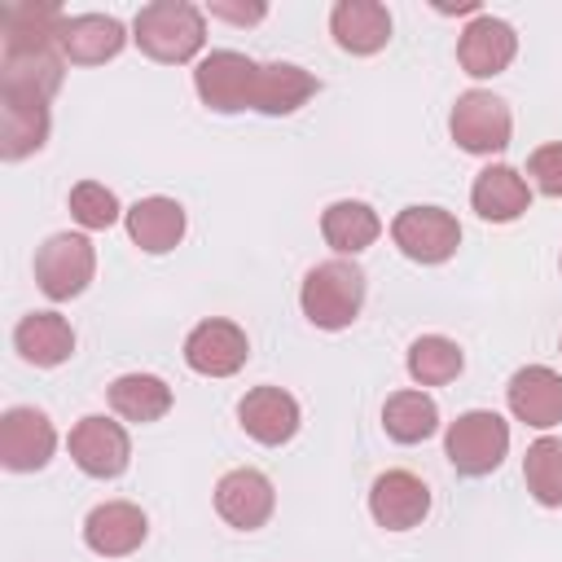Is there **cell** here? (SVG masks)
I'll return each instance as SVG.
<instances>
[{
	"mask_svg": "<svg viewBox=\"0 0 562 562\" xmlns=\"http://www.w3.org/2000/svg\"><path fill=\"white\" fill-rule=\"evenodd\" d=\"M132 40L154 61H167V66L193 61L206 44V13L189 0H154L136 13Z\"/></svg>",
	"mask_w": 562,
	"mask_h": 562,
	"instance_id": "cell-1",
	"label": "cell"
},
{
	"mask_svg": "<svg viewBox=\"0 0 562 562\" xmlns=\"http://www.w3.org/2000/svg\"><path fill=\"white\" fill-rule=\"evenodd\" d=\"M299 303L316 329H347L364 307V272L356 259H325L303 277Z\"/></svg>",
	"mask_w": 562,
	"mask_h": 562,
	"instance_id": "cell-2",
	"label": "cell"
},
{
	"mask_svg": "<svg viewBox=\"0 0 562 562\" xmlns=\"http://www.w3.org/2000/svg\"><path fill=\"white\" fill-rule=\"evenodd\" d=\"M505 452H509V422L492 408L461 413L443 435V457L452 461L457 474H470V479L492 474L505 461Z\"/></svg>",
	"mask_w": 562,
	"mask_h": 562,
	"instance_id": "cell-3",
	"label": "cell"
},
{
	"mask_svg": "<svg viewBox=\"0 0 562 562\" xmlns=\"http://www.w3.org/2000/svg\"><path fill=\"white\" fill-rule=\"evenodd\" d=\"M193 88L206 110L215 114H237L255 110V88H259V61H250L237 48H215L193 66Z\"/></svg>",
	"mask_w": 562,
	"mask_h": 562,
	"instance_id": "cell-4",
	"label": "cell"
},
{
	"mask_svg": "<svg viewBox=\"0 0 562 562\" xmlns=\"http://www.w3.org/2000/svg\"><path fill=\"white\" fill-rule=\"evenodd\" d=\"M448 132L452 140L465 149V154H479V158H492L509 145L514 136V114L509 105L496 97V92H483V88H470L457 97L452 114H448Z\"/></svg>",
	"mask_w": 562,
	"mask_h": 562,
	"instance_id": "cell-5",
	"label": "cell"
},
{
	"mask_svg": "<svg viewBox=\"0 0 562 562\" xmlns=\"http://www.w3.org/2000/svg\"><path fill=\"white\" fill-rule=\"evenodd\" d=\"M92 272H97V250L83 233H53L35 250V281L53 303H66V299L83 294Z\"/></svg>",
	"mask_w": 562,
	"mask_h": 562,
	"instance_id": "cell-6",
	"label": "cell"
},
{
	"mask_svg": "<svg viewBox=\"0 0 562 562\" xmlns=\"http://www.w3.org/2000/svg\"><path fill=\"white\" fill-rule=\"evenodd\" d=\"M391 241L413 259V263H443L461 246V224L443 206H404L391 220Z\"/></svg>",
	"mask_w": 562,
	"mask_h": 562,
	"instance_id": "cell-7",
	"label": "cell"
},
{
	"mask_svg": "<svg viewBox=\"0 0 562 562\" xmlns=\"http://www.w3.org/2000/svg\"><path fill=\"white\" fill-rule=\"evenodd\" d=\"M53 127L48 97L35 88H0V158L22 162L26 154L44 149Z\"/></svg>",
	"mask_w": 562,
	"mask_h": 562,
	"instance_id": "cell-8",
	"label": "cell"
},
{
	"mask_svg": "<svg viewBox=\"0 0 562 562\" xmlns=\"http://www.w3.org/2000/svg\"><path fill=\"white\" fill-rule=\"evenodd\" d=\"M250 356V338L241 325L224 321V316H211V321H198L184 338V364L202 378H233Z\"/></svg>",
	"mask_w": 562,
	"mask_h": 562,
	"instance_id": "cell-9",
	"label": "cell"
},
{
	"mask_svg": "<svg viewBox=\"0 0 562 562\" xmlns=\"http://www.w3.org/2000/svg\"><path fill=\"white\" fill-rule=\"evenodd\" d=\"M53 448H57V430H53L48 413L18 404L0 417V461H4V470H13V474L44 470L53 461Z\"/></svg>",
	"mask_w": 562,
	"mask_h": 562,
	"instance_id": "cell-10",
	"label": "cell"
},
{
	"mask_svg": "<svg viewBox=\"0 0 562 562\" xmlns=\"http://www.w3.org/2000/svg\"><path fill=\"white\" fill-rule=\"evenodd\" d=\"M70 461L88 474V479H119L132 461V439L119 422L110 417H79L70 430Z\"/></svg>",
	"mask_w": 562,
	"mask_h": 562,
	"instance_id": "cell-11",
	"label": "cell"
},
{
	"mask_svg": "<svg viewBox=\"0 0 562 562\" xmlns=\"http://www.w3.org/2000/svg\"><path fill=\"white\" fill-rule=\"evenodd\" d=\"M272 509H277V492L263 470L237 465L215 483V514L237 531H259L272 518Z\"/></svg>",
	"mask_w": 562,
	"mask_h": 562,
	"instance_id": "cell-12",
	"label": "cell"
},
{
	"mask_svg": "<svg viewBox=\"0 0 562 562\" xmlns=\"http://www.w3.org/2000/svg\"><path fill=\"white\" fill-rule=\"evenodd\" d=\"M369 514L386 531H408L430 514V487L413 470H386L369 487Z\"/></svg>",
	"mask_w": 562,
	"mask_h": 562,
	"instance_id": "cell-13",
	"label": "cell"
},
{
	"mask_svg": "<svg viewBox=\"0 0 562 562\" xmlns=\"http://www.w3.org/2000/svg\"><path fill=\"white\" fill-rule=\"evenodd\" d=\"M237 422H241V430H246L255 443L281 448V443H290L294 430H299V400H294L290 391H281V386H255V391L241 395Z\"/></svg>",
	"mask_w": 562,
	"mask_h": 562,
	"instance_id": "cell-14",
	"label": "cell"
},
{
	"mask_svg": "<svg viewBox=\"0 0 562 562\" xmlns=\"http://www.w3.org/2000/svg\"><path fill=\"white\" fill-rule=\"evenodd\" d=\"M149 518L132 501H105L83 518V544L101 558H127L145 544Z\"/></svg>",
	"mask_w": 562,
	"mask_h": 562,
	"instance_id": "cell-15",
	"label": "cell"
},
{
	"mask_svg": "<svg viewBox=\"0 0 562 562\" xmlns=\"http://www.w3.org/2000/svg\"><path fill=\"white\" fill-rule=\"evenodd\" d=\"M505 400H509V413L522 426L549 430V426L562 422V373H553L549 364H522L509 378Z\"/></svg>",
	"mask_w": 562,
	"mask_h": 562,
	"instance_id": "cell-16",
	"label": "cell"
},
{
	"mask_svg": "<svg viewBox=\"0 0 562 562\" xmlns=\"http://www.w3.org/2000/svg\"><path fill=\"white\" fill-rule=\"evenodd\" d=\"M514 53H518L514 26L501 22V18H492V13H479V18L461 31V40H457V61H461V70L474 75V79L501 75V70L514 61Z\"/></svg>",
	"mask_w": 562,
	"mask_h": 562,
	"instance_id": "cell-17",
	"label": "cell"
},
{
	"mask_svg": "<svg viewBox=\"0 0 562 562\" xmlns=\"http://www.w3.org/2000/svg\"><path fill=\"white\" fill-rule=\"evenodd\" d=\"M470 206L479 211V220L487 224H509L531 206V184L522 171H514L509 162H492L474 176L470 184Z\"/></svg>",
	"mask_w": 562,
	"mask_h": 562,
	"instance_id": "cell-18",
	"label": "cell"
},
{
	"mask_svg": "<svg viewBox=\"0 0 562 562\" xmlns=\"http://www.w3.org/2000/svg\"><path fill=\"white\" fill-rule=\"evenodd\" d=\"M329 31L342 53L369 57V53L386 48V40H391V13L378 0H338L329 9Z\"/></svg>",
	"mask_w": 562,
	"mask_h": 562,
	"instance_id": "cell-19",
	"label": "cell"
},
{
	"mask_svg": "<svg viewBox=\"0 0 562 562\" xmlns=\"http://www.w3.org/2000/svg\"><path fill=\"white\" fill-rule=\"evenodd\" d=\"M127 44V31L110 13H75L61 22V57L75 66H101L119 57Z\"/></svg>",
	"mask_w": 562,
	"mask_h": 562,
	"instance_id": "cell-20",
	"label": "cell"
},
{
	"mask_svg": "<svg viewBox=\"0 0 562 562\" xmlns=\"http://www.w3.org/2000/svg\"><path fill=\"white\" fill-rule=\"evenodd\" d=\"M13 347L26 364L35 369H57L61 360H70L75 351V329L61 312H31L18 321L13 329Z\"/></svg>",
	"mask_w": 562,
	"mask_h": 562,
	"instance_id": "cell-21",
	"label": "cell"
},
{
	"mask_svg": "<svg viewBox=\"0 0 562 562\" xmlns=\"http://www.w3.org/2000/svg\"><path fill=\"white\" fill-rule=\"evenodd\" d=\"M123 220H127V237L145 255H167L184 237V206L176 198H140L136 206L123 211Z\"/></svg>",
	"mask_w": 562,
	"mask_h": 562,
	"instance_id": "cell-22",
	"label": "cell"
},
{
	"mask_svg": "<svg viewBox=\"0 0 562 562\" xmlns=\"http://www.w3.org/2000/svg\"><path fill=\"white\" fill-rule=\"evenodd\" d=\"M382 233V220L369 202H356V198H342V202H329L325 215H321V237L338 250V259L347 255H360L378 241Z\"/></svg>",
	"mask_w": 562,
	"mask_h": 562,
	"instance_id": "cell-23",
	"label": "cell"
},
{
	"mask_svg": "<svg viewBox=\"0 0 562 562\" xmlns=\"http://www.w3.org/2000/svg\"><path fill=\"white\" fill-rule=\"evenodd\" d=\"M321 92L316 75H307L294 61H268L259 66V88H255V110L259 114H294L303 101Z\"/></svg>",
	"mask_w": 562,
	"mask_h": 562,
	"instance_id": "cell-24",
	"label": "cell"
},
{
	"mask_svg": "<svg viewBox=\"0 0 562 562\" xmlns=\"http://www.w3.org/2000/svg\"><path fill=\"white\" fill-rule=\"evenodd\" d=\"M110 408L123 422H158L171 408V386L158 373H123L110 382Z\"/></svg>",
	"mask_w": 562,
	"mask_h": 562,
	"instance_id": "cell-25",
	"label": "cell"
},
{
	"mask_svg": "<svg viewBox=\"0 0 562 562\" xmlns=\"http://www.w3.org/2000/svg\"><path fill=\"white\" fill-rule=\"evenodd\" d=\"M382 430L395 443H426L439 430V404L426 391H395L382 404Z\"/></svg>",
	"mask_w": 562,
	"mask_h": 562,
	"instance_id": "cell-26",
	"label": "cell"
},
{
	"mask_svg": "<svg viewBox=\"0 0 562 562\" xmlns=\"http://www.w3.org/2000/svg\"><path fill=\"white\" fill-rule=\"evenodd\" d=\"M461 364H465L461 347L452 338H443V334H422L408 347V378L417 386H443V382H452L461 373Z\"/></svg>",
	"mask_w": 562,
	"mask_h": 562,
	"instance_id": "cell-27",
	"label": "cell"
},
{
	"mask_svg": "<svg viewBox=\"0 0 562 562\" xmlns=\"http://www.w3.org/2000/svg\"><path fill=\"white\" fill-rule=\"evenodd\" d=\"M522 479H527V492L544 509H562V439L553 435L536 439L522 457Z\"/></svg>",
	"mask_w": 562,
	"mask_h": 562,
	"instance_id": "cell-28",
	"label": "cell"
},
{
	"mask_svg": "<svg viewBox=\"0 0 562 562\" xmlns=\"http://www.w3.org/2000/svg\"><path fill=\"white\" fill-rule=\"evenodd\" d=\"M70 215H75L83 228H110L123 211H119V198H114L105 184L79 180V184L70 189Z\"/></svg>",
	"mask_w": 562,
	"mask_h": 562,
	"instance_id": "cell-29",
	"label": "cell"
},
{
	"mask_svg": "<svg viewBox=\"0 0 562 562\" xmlns=\"http://www.w3.org/2000/svg\"><path fill=\"white\" fill-rule=\"evenodd\" d=\"M527 176L544 198H562V140H549L540 149H531L527 158Z\"/></svg>",
	"mask_w": 562,
	"mask_h": 562,
	"instance_id": "cell-30",
	"label": "cell"
},
{
	"mask_svg": "<svg viewBox=\"0 0 562 562\" xmlns=\"http://www.w3.org/2000/svg\"><path fill=\"white\" fill-rule=\"evenodd\" d=\"M268 13V4H228V0H211V18H224V22H237V26H250Z\"/></svg>",
	"mask_w": 562,
	"mask_h": 562,
	"instance_id": "cell-31",
	"label": "cell"
},
{
	"mask_svg": "<svg viewBox=\"0 0 562 562\" xmlns=\"http://www.w3.org/2000/svg\"><path fill=\"white\" fill-rule=\"evenodd\" d=\"M558 268H562V255H558Z\"/></svg>",
	"mask_w": 562,
	"mask_h": 562,
	"instance_id": "cell-32",
	"label": "cell"
}]
</instances>
